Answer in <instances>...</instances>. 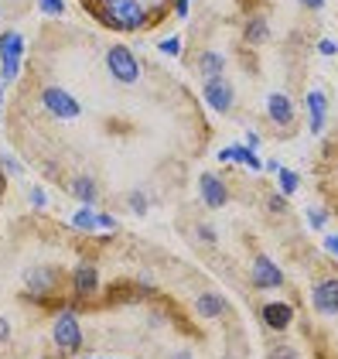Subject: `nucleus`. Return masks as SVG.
<instances>
[{
    "instance_id": "f257e3e1",
    "label": "nucleus",
    "mask_w": 338,
    "mask_h": 359,
    "mask_svg": "<svg viewBox=\"0 0 338 359\" xmlns=\"http://www.w3.org/2000/svg\"><path fill=\"white\" fill-rule=\"evenodd\" d=\"M96 21H103L113 31H141L150 21L141 0H96Z\"/></svg>"
},
{
    "instance_id": "f03ea898",
    "label": "nucleus",
    "mask_w": 338,
    "mask_h": 359,
    "mask_svg": "<svg viewBox=\"0 0 338 359\" xmlns=\"http://www.w3.org/2000/svg\"><path fill=\"white\" fill-rule=\"evenodd\" d=\"M21 58H24V38L17 31L0 34V83H14L21 76Z\"/></svg>"
},
{
    "instance_id": "7ed1b4c3",
    "label": "nucleus",
    "mask_w": 338,
    "mask_h": 359,
    "mask_svg": "<svg viewBox=\"0 0 338 359\" xmlns=\"http://www.w3.org/2000/svg\"><path fill=\"white\" fill-rule=\"evenodd\" d=\"M106 69L113 72V79L123 86H134L141 79V62H137V55L127 45H113L106 52Z\"/></svg>"
},
{
    "instance_id": "20e7f679",
    "label": "nucleus",
    "mask_w": 338,
    "mask_h": 359,
    "mask_svg": "<svg viewBox=\"0 0 338 359\" xmlns=\"http://www.w3.org/2000/svg\"><path fill=\"white\" fill-rule=\"evenodd\" d=\"M52 339H55L65 353H79V349H83V325H79V315H76L72 308H65V311L55 315Z\"/></svg>"
},
{
    "instance_id": "39448f33",
    "label": "nucleus",
    "mask_w": 338,
    "mask_h": 359,
    "mask_svg": "<svg viewBox=\"0 0 338 359\" xmlns=\"http://www.w3.org/2000/svg\"><path fill=\"white\" fill-rule=\"evenodd\" d=\"M41 107L58 116V120H76L83 107H79V100L69 93V89H62V86H48V89H41Z\"/></svg>"
},
{
    "instance_id": "423d86ee",
    "label": "nucleus",
    "mask_w": 338,
    "mask_h": 359,
    "mask_svg": "<svg viewBox=\"0 0 338 359\" xmlns=\"http://www.w3.org/2000/svg\"><path fill=\"white\" fill-rule=\"evenodd\" d=\"M24 284L31 287L28 291L31 302H48L58 287V271L48 267V264H45V267H31L28 274H24Z\"/></svg>"
},
{
    "instance_id": "0eeeda50",
    "label": "nucleus",
    "mask_w": 338,
    "mask_h": 359,
    "mask_svg": "<svg viewBox=\"0 0 338 359\" xmlns=\"http://www.w3.org/2000/svg\"><path fill=\"white\" fill-rule=\"evenodd\" d=\"M205 103H209V110L216 113H229L232 110V103H236V89L229 86L225 76H216V79H205Z\"/></svg>"
},
{
    "instance_id": "6e6552de",
    "label": "nucleus",
    "mask_w": 338,
    "mask_h": 359,
    "mask_svg": "<svg viewBox=\"0 0 338 359\" xmlns=\"http://www.w3.org/2000/svg\"><path fill=\"white\" fill-rule=\"evenodd\" d=\"M283 284V271L270 260V257H256L253 260V287L260 291H277Z\"/></svg>"
},
{
    "instance_id": "1a4fd4ad",
    "label": "nucleus",
    "mask_w": 338,
    "mask_h": 359,
    "mask_svg": "<svg viewBox=\"0 0 338 359\" xmlns=\"http://www.w3.org/2000/svg\"><path fill=\"white\" fill-rule=\"evenodd\" d=\"M198 195H202V202L209 209H223L229 202V189H225V182L219 175H202L198 178Z\"/></svg>"
},
{
    "instance_id": "9d476101",
    "label": "nucleus",
    "mask_w": 338,
    "mask_h": 359,
    "mask_svg": "<svg viewBox=\"0 0 338 359\" xmlns=\"http://www.w3.org/2000/svg\"><path fill=\"white\" fill-rule=\"evenodd\" d=\"M311 302H314V308H318L321 315L335 318V315H338V280H335V277L321 280V284L311 291Z\"/></svg>"
},
{
    "instance_id": "9b49d317",
    "label": "nucleus",
    "mask_w": 338,
    "mask_h": 359,
    "mask_svg": "<svg viewBox=\"0 0 338 359\" xmlns=\"http://www.w3.org/2000/svg\"><path fill=\"white\" fill-rule=\"evenodd\" d=\"M263 322H267V329H274V332H283V329H290V322H294V304H287V302H270V304H263Z\"/></svg>"
},
{
    "instance_id": "f8f14e48",
    "label": "nucleus",
    "mask_w": 338,
    "mask_h": 359,
    "mask_svg": "<svg viewBox=\"0 0 338 359\" xmlns=\"http://www.w3.org/2000/svg\"><path fill=\"white\" fill-rule=\"evenodd\" d=\"M267 116H270L277 127H290V123H294V103H290V96L270 93V96H267Z\"/></svg>"
},
{
    "instance_id": "ddd939ff",
    "label": "nucleus",
    "mask_w": 338,
    "mask_h": 359,
    "mask_svg": "<svg viewBox=\"0 0 338 359\" xmlns=\"http://www.w3.org/2000/svg\"><path fill=\"white\" fill-rule=\"evenodd\" d=\"M308 110H311V130L314 134H325V120H328V96L321 89H311L308 93Z\"/></svg>"
},
{
    "instance_id": "4468645a",
    "label": "nucleus",
    "mask_w": 338,
    "mask_h": 359,
    "mask_svg": "<svg viewBox=\"0 0 338 359\" xmlns=\"http://www.w3.org/2000/svg\"><path fill=\"white\" fill-rule=\"evenodd\" d=\"M72 284H76L79 294H96V291H99V271H96L92 264H79V267L72 271Z\"/></svg>"
},
{
    "instance_id": "2eb2a0df",
    "label": "nucleus",
    "mask_w": 338,
    "mask_h": 359,
    "mask_svg": "<svg viewBox=\"0 0 338 359\" xmlns=\"http://www.w3.org/2000/svg\"><path fill=\"white\" fill-rule=\"evenodd\" d=\"M219 161H239V165L253 168V171H260L263 168V161L253 154V147H243V144H232V147H223L219 154H216Z\"/></svg>"
},
{
    "instance_id": "dca6fc26",
    "label": "nucleus",
    "mask_w": 338,
    "mask_h": 359,
    "mask_svg": "<svg viewBox=\"0 0 338 359\" xmlns=\"http://www.w3.org/2000/svg\"><path fill=\"white\" fill-rule=\"evenodd\" d=\"M195 308H198V315L202 318H223L225 311H229V304L216 294V291H205V294H198V302H195Z\"/></svg>"
},
{
    "instance_id": "f3484780",
    "label": "nucleus",
    "mask_w": 338,
    "mask_h": 359,
    "mask_svg": "<svg viewBox=\"0 0 338 359\" xmlns=\"http://www.w3.org/2000/svg\"><path fill=\"white\" fill-rule=\"evenodd\" d=\"M225 69V58L219 52H202L198 55V72L205 76V79H216V76H223Z\"/></svg>"
},
{
    "instance_id": "a211bd4d",
    "label": "nucleus",
    "mask_w": 338,
    "mask_h": 359,
    "mask_svg": "<svg viewBox=\"0 0 338 359\" xmlns=\"http://www.w3.org/2000/svg\"><path fill=\"white\" fill-rule=\"evenodd\" d=\"M69 189H72V195H76L79 202H85V205H92V202H96V195H99V185H96L92 178H85V175L83 178H76Z\"/></svg>"
},
{
    "instance_id": "6ab92c4d",
    "label": "nucleus",
    "mask_w": 338,
    "mask_h": 359,
    "mask_svg": "<svg viewBox=\"0 0 338 359\" xmlns=\"http://www.w3.org/2000/svg\"><path fill=\"white\" fill-rule=\"evenodd\" d=\"M267 34H270V25L256 14V18H250V25H246V31H243V38L250 41V45H260V41H267Z\"/></svg>"
},
{
    "instance_id": "aec40b11",
    "label": "nucleus",
    "mask_w": 338,
    "mask_h": 359,
    "mask_svg": "<svg viewBox=\"0 0 338 359\" xmlns=\"http://www.w3.org/2000/svg\"><path fill=\"white\" fill-rule=\"evenodd\" d=\"M277 182H281V195H283V198L301 189V175H297V171H290V168H281V171H277Z\"/></svg>"
},
{
    "instance_id": "412c9836",
    "label": "nucleus",
    "mask_w": 338,
    "mask_h": 359,
    "mask_svg": "<svg viewBox=\"0 0 338 359\" xmlns=\"http://www.w3.org/2000/svg\"><path fill=\"white\" fill-rule=\"evenodd\" d=\"M72 226L83 229V233H92V229H96V212H92V209H79V212L72 216Z\"/></svg>"
},
{
    "instance_id": "4be33fe9",
    "label": "nucleus",
    "mask_w": 338,
    "mask_h": 359,
    "mask_svg": "<svg viewBox=\"0 0 338 359\" xmlns=\"http://www.w3.org/2000/svg\"><path fill=\"white\" fill-rule=\"evenodd\" d=\"M38 7H41V14H48V18H62V14H65V0H38Z\"/></svg>"
},
{
    "instance_id": "5701e85b",
    "label": "nucleus",
    "mask_w": 338,
    "mask_h": 359,
    "mask_svg": "<svg viewBox=\"0 0 338 359\" xmlns=\"http://www.w3.org/2000/svg\"><path fill=\"white\" fill-rule=\"evenodd\" d=\"M267 359H297V349L287 346V342H281V346H274V349L267 353Z\"/></svg>"
},
{
    "instance_id": "b1692460",
    "label": "nucleus",
    "mask_w": 338,
    "mask_h": 359,
    "mask_svg": "<svg viewBox=\"0 0 338 359\" xmlns=\"http://www.w3.org/2000/svg\"><path fill=\"white\" fill-rule=\"evenodd\" d=\"M161 52H164V55H171V58H178V55H181V38H174V34H171V38H164V41H161Z\"/></svg>"
},
{
    "instance_id": "393cba45",
    "label": "nucleus",
    "mask_w": 338,
    "mask_h": 359,
    "mask_svg": "<svg viewBox=\"0 0 338 359\" xmlns=\"http://www.w3.org/2000/svg\"><path fill=\"white\" fill-rule=\"evenodd\" d=\"M130 209H134L137 216H143V212H147V195H143V192H130Z\"/></svg>"
},
{
    "instance_id": "a878e982",
    "label": "nucleus",
    "mask_w": 338,
    "mask_h": 359,
    "mask_svg": "<svg viewBox=\"0 0 338 359\" xmlns=\"http://www.w3.org/2000/svg\"><path fill=\"white\" fill-rule=\"evenodd\" d=\"M0 165H3V171H10V175H24V165L14 161L10 154H0Z\"/></svg>"
},
{
    "instance_id": "bb28decb",
    "label": "nucleus",
    "mask_w": 338,
    "mask_h": 359,
    "mask_svg": "<svg viewBox=\"0 0 338 359\" xmlns=\"http://www.w3.org/2000/svg\"><path fill=\"white\" fill-rule=\"evenodd\" d=\"M28 202L34 205V209H45V205H48V195H45V189H31Z\"/></svg>"
},
{
    "instance_id": "cd10ccee",
    "label": "nucleus",
    "mask_w": 338,
    "mask_h": 359,
    "mask_svg": "<svg viewBox=\"0 0 338 359\" xmlns=\"http://www.w3.org/2000/svg\"><path fill=\"white\" fill-rule=\"evenodd\" d=\"M308 222L314 229H325V222H328V212H321V209H311L308 212Z\"/></svg>"
},
{
    "instance_id": "c85d7f7f",
    "label": "nucleus",
    "mask_w": 338,
    "mask_h": 359,
    "mask_svg": "<svg viewBox=\"0 0 338 359\" xmlns=\"http://www.w3.org/2000/svg\"><path fill=\"white\" fill-rule=\"evenodd\" d=\"M318 52H321V55L325 58H335V38H321V41H318Z\"/></svg>"
},
{
    "instance_id": "c756f323",
    "label": "nucleus",
    "mask_w": 338,
    "mask_h": 359,
    "mask_svg": "<svg viewBox=\"0 0 338 359\" xmlns=\"http://www.w3.org/2000/svg\"><path fill=\"white\" fill-rule=\"evenodd\" d=\"M267 209H270V212H287V198H283V195H270V198H267Z\"/></svg>"
},
{
    "instance_id": "7c9ffc66",
    "label": "nucleus",
    "mask_w": 338,
    "mask_h": 359,
    "mask_svg": "<svg viewBox=\"0 0 338 359\" xmlns=\"http://www.w3.org/2000/svg\"><path fill=\"white\" fill-rule=\"evenodd\" d=\"M96 229H116V219L110 212H96Z\"/></svg>"
},
{
    "instance_id": "2f4dec72",
    "label": "nucleus",
    "mask_w": 338,
    "mask_h": 359,
    "mask_svg": "<svg viewBox=\"0 0 338 359\" xmlns=\"http://www.w3.org/2000/svg\"><path fill=\"white\" fill-rule=\"evenodd\" d=\"M198 236H202V243H216V240H219L212 226H198Z\"/></svg>"
},
{
    "instance_id": "473e14b6",
    "label": "nucleus",
    "mask_w": 338,
    "mask_h": 359,
    "mask_svg": "<svg viewBox=\"0 0 338 359\" xmlns=\"http://www.w3.org/2000/svg\"><path fill=\"white\" fill-rule=\"evenodd\" d=\"M325 250H328V257H332V260L338 257V240H335V233H328V236H325Z\"/></svg>"
},
{
    "instance_id": "72a5a7b5",
    "label": "nucleus",
    "mask_w": 338,
    "mask_h": 359,
    "mask_svg": "<svg viewBox=\"0 0 338 359\" xmlns=\"http://www.w3.org/2000/svg\"><path fill=\"white\" fill-rule=\"evenodd\" d=\"M174 18H188V0H174Z\"/></svg>"
},
{
    "instance_id": "f704fd0d",
    "label": "nucleus",
    "mask_w": 338,
    "mask_h": 359,
    "mask_svg": "<svg viewBox=\"0 0 338 359\" xmlns=\"http://www.w3.org/2000/svg\"><path fill=\"white\" fill-rule=\"evenodd\" d=\"M7 339H10V325H7V318L0 315V346H3Z\"/></svg>"
},
{
    "instance_id": "c9c22d12",
    "label": "nucleus",
    "mask_w": 338,
    "mask_h": 359,
    "mask_svg": "<svg viewBox=\"0 0 338 359\" xmlns=\"http://www.w3.org/2000/svg\"><path fill=\"white\" fill-rule=\"evenodd\" d=\"M301 4H304L308 11H321V7H325V0H301Z\"/></svg>"
},
{
    "instance_id": "e433bc0d",
    "label": "nucleus",
    "mask_w": 338,
    "mask_h": 359,
    "mask_svg": "<svg viewBox=\"0 0 338 359\" xmlns=\"http://www.w3.org/2000/svg\"><path fill=\"white\" fill-rule=\"evenodd\" d=\"M263 168H267L270 175H277V171H281V165H277V161H263Z\"/></svg>"
},
{
    "instance_id": "4c0bfd02",
    "label": "nucleus",
    "mask_w": 338,
    "mask_h": 359,
    "mask_svg": "<svg viewBox=\"0 0 338 359\" xmlns=\"http://www.w3.org/2000/svg\"><path fill=\"white\" fill-rule=\"evenodd\" d=\"M171 359H192V353H188V349H181V353H174Z\"/></svg>"
},
{
    "instance_id": "58836bf2",
    "label": "nucleus",
    "mask_w": 338,
    "mask_h": 359,
    "mask_svg": "<svg viewBox=\"0 0 338 359\" xmlns=\"http://www.w3.org/2000/svg\"><path fill=\"white\" fill-rule=\"evenodd\" d=\"M0 107H3V83H0Z\"/></svg>"
},
{
    "instance_id": "ea45409f",
    "label": "nucleus",
    "mask_w": 338,
    "mask_h": 359,
    "mask_svg": "<svg viewBox=\"0 0 338 359\" xmlns=\"http://www.w3.org/2000/svg\"><path fill=\"white\" fill-rule=\"evenodd\" d=\"M161 4H164V0H154V7H161Z\"/></svg>"
},
{
    "instance_id": "a19ab883",
    "label": "nucleus",
    "mask_w": 338,
    "mask_h": 359,
    "mask_svg": "<svg viewBox=\"0 0 338 359\" xmlns=\"http://www.w3.org/2000/svg\"><path fill=\"white\" fill-rule=\"evenodd\" d=\"M89 359H96V356H89Z\"/></svg>"
},
{
    "instance_id": "79ce46f5",
    "label": "nucleus",
    "mask_w": 338,
    "mask_h": 359,
    "mask_svg": "<svg viewBox=\"0 0 338 359\" xmlns=\"http://www.w3.org/2000/svg\"><path fill=\"white\" fill-rule=\"evenodd\" d=\"M0 18H3V14H0Z\"/></svg>"
}]
</instances>
